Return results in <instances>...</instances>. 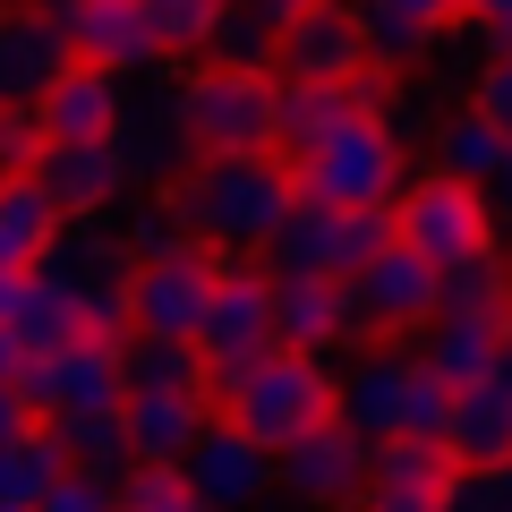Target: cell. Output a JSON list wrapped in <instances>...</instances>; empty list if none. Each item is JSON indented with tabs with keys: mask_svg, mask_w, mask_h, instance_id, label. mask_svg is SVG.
Segmentation results:
<instances>
[{
	"mask_svg": "<svg viewBox=\"0 0 512 512\" xmlns=\"http://www.w3.org/2000/svg\"><path fill=\"white\" fill-rule=\"evenodd\" d=\"M26 291H35V274H0V325L18 333V316H26Z\"/></svg>",
	"mask_w": 512,
	"mask_h": 512,
	"instance_id": "obj_42",
	"label": "cell"
},
{
	"mask_svg": "<svg viewBox=\"0 0 512 512\" xmlns=\"http://www.w3.org/2000/svg\"><path fill=\"white\" fill-rule=\"evenodd\" d=\"M470 103H478V111H487V120L512 137V52H487V60H478V77H470Z\"/></svg>",
	"mask_w": 512,
	"mask_h": 512,
	"instance_id": "obj_36",
	"label": "cell"
},
{
	"mask_svg": "<svg viewBox=\"0 0 512 512\" xmlns=\"http://www.w3.org/2000/svg\"><path fill=\"white\" fill-rule=\"evenodd\" d=\"M384 248H393V214H342V205L299 197V205H291V222L274 231V248H265V265H274V274L350 282L367 256H384Z\"/></svg>",
	"mask_w": 512,
	"mask_h": 512,
	"instance_id": "obj_10",
	"label": "cell"
},
{
	"mask_svg": "<svg viewBox=\"0 0 512 512\" xmlns=\"http://www.w3.org/2000/svg\"><path fill=\"white\" fill-rule=\"evenodd\" d=\"M393 239L402 248H419L436 274H453V265H478V256H495V214H487V188L470 180H444V171H419V180L402 188V205H393Z\"/></svg>",
	"mask_w": 512,
	"mask_h": 512,
	"instance_id": "obj_7",
	"label": "cell"
},
{
	"mask_svg": "<svg viewBox=\"0 0 512 512\" xmlns=\"http://www.w3.org/2000/svg\"><path fill=\"white\" fill-rule=\"evenodd\" d=\"M69 333H86L77 299L60 291L52 274H35V291H26V316H18V342H26V350H52V342H69Z\"/></svg>",
	"mask_w": 512,
	"mask_h": 512,
	"instance_id": "obj_33",
	"label": "cell"
},
{
	"mask_svg": "<svg viewBox=\"0 0 512 512\" xmlns=\"http://www.w3.org/2000/svg\"><path fill=\"white\" fill-rule=\"evenodd\" d=\"M180 128L197 154H274L282 146V86L274 69H222L197 60L180 86Z\"/></svg>",
	"mask_w": 512,
	"mask_h": 512,
	"instance_id": "obj_5",
	"label": "cell"
},
{
	"mask_svg": "<svg viewBox=\"0 0 512 512\" xmlns=\"http://www.w3.org/2000/svg\"><path fill=\"white\" fill-rule=\"evenodd\" d=\"M444 453H453L470 478L512 470V376H504V367H495V376H478V384H453V427H444Z\"/></svg>",
	"mask_w": 512,
	"mask_h": 512,
	"instance_id": "obj_22",
	"label": "cell"
},
{
	"mask_svg": "<svg viewBox=\"0 0 512 512\" xmlns=\"http://www.w3.org/2000/svg\"><path fill=\"white\" fill-rule=\"evenodd\" d=\"M69 239V214L35 171H0V274H35L43 256Z\"/></svg>",
	"mask_w": 512,
	"mask_h": 512,
	"instance_id": "obj_24",
	"label": "cell"
},
{
	"mask_svg": "<svg viewBox=\"0 0 512 512\" xmlns=\"http://www.w3.org/2000/svg\"><path fill=\"white\" fill-rule=\"evenodd\" d=\"M180 478H188V495H197L205 512H248V504H265V495L282 487L274 453H265L248 427H231V419H214L197 436V453L180 461Z\"/></svg>",
	"mask_w": 512,
	"mask_h": 512,
	"instance_id": "obj_14",
	"label": "cell"
},
{
	"mask_svg": "<svg viewBox=\"0 0 512 512\" xmlns=\"http://www.w3.org/2000/svg\"><path fill=\"white\" fill-rule=\"evenodd\" d=\"M26 359H35V350H26V342H18V333L0 325V384H18V376H26Z\"/></svg>",
	"mask_w": 512,
	"mask_h": 512,
	"instance_id": "obj_44",
	"label": "cell"
},
{
	"mask_svg": "<svg viewBox=\"0 0 512 512\" xmlns=\"http://www.w3.org/2000/svg\"><path fill=\"white\" fill-rule=\"evenodd\" d=\"M487 214H495V231L512 239V154H504V171L487 180Z\"/></svg>",
	"mask_w": 512,
	"mask_h": 512,
	"instance_id": "obj_41",
	"label": "cell"
},
{
	"mask_svg": "<svg viewBox=\"0 0 512 512\" xmlns=\"http://www.w3.org/2000/svg\"><path fill=\"white\" fill-rule=\"evenodd\" d=\"M128 128V77L94 69V60H69L60 86L35 103V137L43 146H94V137H120Z\"/></svg>",
	"mask_w": 512,
	"mask_h": 512,
	"instance_id": "obj_16",
	"label": "cell"
},
{
	"mask_svg": "<svg viewBox=\"0 0 512 512\" xmlns=\"http://www.w3.org/2000/svg\"><path fill=\"white\" fill-rule=\"evenodd\" d=\"M453 512H512V478H504V470H487V478H461Z\"/></svg>",
	"mask_w": 512,
	"mask_h": 512,
	"instance_id": "obj_39",
	"label": "cell"
},
{
	"mask_svg": "<svg viewBox=\"0 0 512 512\" xmlns=\"http://www.w3.org/2000/svg\"><path fill=\"white\" fill-rule=\"evenodd\" d=\"M120 487H128V478H103V470H77V461H69L35 512H120Z\"/></svg>",
	"mask_w": 512,
	"mask_h": 512,
	"instance_id": "obj_34",
	"label": "cell"
},
{
	"mask_svg": "<svg viewBox=\"0 0 512 512\" xmlns=\"http://www.w3.org/2000/svg\"><path fill=\"white\" fill-rule=\"evenodd\" d=\"M214 282H222V248H205V239H171L163 256H137V274H128V333L197 342L205 308H214Z\"/></svg>",
	"mask_w": 512,
	"mask_h": 512,
	"instance_id": "obj_11",
	"label": "cell"
},
{
	"mask_svg": "<svg viewBox=\"0 0 512 512\" xmlns=\"http://www.w3.org/2000/svg\"><path fill=\"white\" fill-rule=\"evenodd\" d=\"M274 470H282V495H291V504L350 512L367 495V478H376V444L350 419H333V427H316V436H299L291 453H274Z\"/></svg>",
	"mask_w": 512,
	"mask_h": 512,
	"instance_id": "obj_12",
	"label": "cell"
},
{
	"mask_svg": "<svg viewBox=\"0 0 512 512\" xmlns=\"http://www.w3.org/2000/svg\"><path fill=\"white\" fill-rule=\"evenodd\" d=\"M35 171L43 188H52V205L69 222H94L111 197L128 188V154H120V137H94V146H35Z\"/></svg>",
	"mask_w": 512,
	"mask_h": 512,
	"instance_id": "obj_21",
	"label": "cell"
},
{
	"mask_svg": "<svg viewBox=\"0 0 512 512\" xmlns=\"http://www.w3.org/2000/svg\"><path fill=\"white\" fill-rule=\"evenodd\" d=\"M120 512H205V504L188 495V478H180V470H128Z\"/></svg>",
	"mask_w": 512,
	"mask_h": 512,
	"instance_id": "obj_35",
	"label": "cell"
},
{
	"mask_svg": "<svg viewBox=\"0 0 512 512\" xmlns=\"http://www.w3.org/2000/svg\"><path fill=\"white\" fill-rule=\"evenodd\" d=\"M77 60L69 26L43 9V0H9L0 9V103L9 111H35L43 94L60 86V69Z\"/></svg>",
	"mask_w": 512,
	"mask_h": 512,
	"instance_id": "obj_15",
	"label": "cell"
},
{
	"mask_svg": "<svg viewBox=\"0 0 512 512\" xmlns=\"http://www.w3.org/2000/svg\"><path fill=\"white\" fill-rule=\"evenodd\" d=\"M146 18H154V35H163V60H205L222 9H205V0H146Z\"/></svg>",
	"mask_w": 512,
	"mask_h": 512,
	"instance_id": "obj_32",
	"label": "cell"
},
{
	"mask_svg": "<svg viewBox=\"0 0 512 512\" xmlns=\"http://www.w3.org/2000/svg\"><path fill=\"white\" fill-rule=\"evenodd\" d=\"M197 350L214 367V384H231L239 367H256L265 350H282L274 325V265L265 256H222V282H214V308L197 325Z\"/></svg>",
	"mask_w": 512,
	"mask_h": 512,
	"instance_id": "obj_8",
	"label": "cell"
},
{
	"mask_svg": "<svg viewBox=\"0 0 512 512\" xmlns=\"http://www.w3.org/2000/svg\"><path fill=\"white\" fill-rule=\"evenodd\" d=\"M461 478L470 470H461L444 444L402 436V444H376V478H367V495L350 512H453Z\"/></svg>",
	"mask_w": 512,
	"mask_h": 512,
	"instance_id": "obj_19",
	"label": "cell"
},
{
	"mask_svg": "<svg viewBox=\"0 0 512 512\" xmlns=\"http://www.w3.org/2000/svg\"><path fill=\"white\" fill-rule=\"evenodd\" d=\"M342 419L359 427L367 444H444V427H453V384L427 367V350H376V359H359L342 376Z\"/></svg>",
	"mask_w": 512,
	"mask_h": 512,
	"instance_id": "obj_4",
	"label": "cell"
},
{
	"mask_svg": "<svg viewBox=\"0 0 512 512\" xmlns=\"http://www.w3.org/2000/svg\"><path fill=\"white\" fill-rule=\"evenodd\" d=\"M402 9L419 26H436V35H453V26H461V0H402Z\"/></svg>",
	"mask_w": 512,
	"mask_h": 512,
	"instance_id": "obj_43",
	"label": "cell"
},
{
	"mask_svg": "<svg viewBox=\"0 0 512 512\" xmlns=\"http://www.w3.org/2000/svg\"><path fill=\"white\" fill-rule=\"evenodd\" d=\"M214 419H222L214 384H146V393H128V402H120L128 461H137V470H180Z\"/></svg>",
	"mask_w": 512,
	"mask_h": 512,
	"instance_id": "obj_13",
	"label": "cell"
},
{
	"mask_svg": "<svg viewBox=\"0 0 512 512\" xmlns=\"http://www.w3.org/2000/svg\"><path fill=\"white\" fill-rule=\"evenodd\" d=\"M0 9H9V0H0Z\"/></svg>",
	"mask_w": 512,
	"mask_h": 512,
	"instance_id": "obj_48",
	"label": "cell"
},
{
	"mask_svg": "<svg viewBox=\"0 0 512 512\" xmlns=\"http://www.w3.org/2000/svg\"><path fill=\"white\" fill-rule=\"evenodd\" d=\"M52 436H60V453H69L77 470H103V478H128V470H137V461H128V427H120V410H86V419H60Z\"/></svg>",
	"mask_w": 512,
	"mask_h": 512,
	"instance_id": "obj_31",
	"label": "cell"
},
{
	"mask_svg": "<svg viewBox=\"0 0 512 512\" xmlns=\"http://www.w3.org/2000/svg\"><path fill=\"white\" fill-rule=\"evenodd\" d=\"M436 316H444V274L419 248H402V239L350 274V333H359V342H410V333H427Z\"/></svg>",
	"mask_w": 512,
	"mask_h": 512,
	"instance_id": "obj_9",
	"label": "cell"
},
{
	"mask_svg": "<svg viewBox=\"0 0 512 512\" xmlns=\"http://www.w3.org/2000/svg\"><path fill=\"white\" fill-rule=\"evenodd\" d=\"M205 9H231V0H205Z\"/></svg>",
	"mask_w": 512,
	"mask_h": 512,
	"instance_id": "obj_47",
	"label": "cell"
},
{
	"mask_svg": "<svg viewBox=\"0 0 512 512\" xmlns=\"http://www.w3.org/2000/svg\"><path fill=\"white\" fill-rule=\"evenodd\" d=\"M461 26H478L487 52H512V0H461Z\"/></svg>",
	"mask_w": 512,
	"mask_h": 512,
	"instance_id": "obj_38",
	"label": "cell"
},
{
	"mask_svg": "<svg viewBox=\"0 0 512 512\" xmlns=\"http://www.w3.org/2000/svg\"><path fill=\"white\" fill-rule=\"evenodd\" d=\"M291 205H299V180H291L282 154H197V163L171 180L163 214L180 222L188 239L222 248V256H265L274 231L291 222Z\"/></svg>",
	"mask_w": 512,
	"mask_h": 512,
	"instance_id": "obj_1",
	"label": "cell"
},
{
	"mask_svg": "<svg viewBox=\"0 0 512 512\" xmlns=\"http://www.w3.org/2000/svg\"><path fill=\"white\" fill-rule=\"evenodd\" d=\"M376 60H367V35H359V9L350 0H325V9H308V18L282 26L274 43V77H367Z\"/></svg>",
	"mask_w": 512,
	"mask_h": 512,
	"instance_id": "obj_20",
	"label": "cell"
},
{
	"mask_svg": "<svg viewBox=\"0 0 512 512\" xmlns=\"http://www.w3.org/2000/svg\"><path fill=\"white\" fill-rule=\"evenodd\" d=\"M35 274H52L60 291L77 299L86 333H128V274H137V256H128L120 239H60Z\"/></svg>",
	"mask_w": 512,
	"mask_h": 512,
	"instance_id": "obj_17",
	"label": "cell"
},
{
	"mask_svg": "<svg viewBox=\"0 0 512 512\" xmlns=\"http://www.w3.org/2000/svg\"><path fill=\"white\" fill-rule=\"evenodd\" d=\"M60 470H69L60 436H52V427H26L18 444H0V504H43Z\"/></svg>",
	"mask_w": 512,
	"mask_h": 512,
	"instance_id": "obj_29",
	"label": "cell"
},
{
	"mask_svg": "<svg viewBox=\"0 0 512 512\" xmlns=\"http://www.w3.org/2000/svg\"><path fill=\"white\" fill-rule=\"evenodd\" d=\"M256 9H265L274 26H291V18H308V9H325V0H256Z\"/></svg>",
	"mask_w": 512,
	"mask_h": 512,
	"instance_id": "obj_45",
	"label": "cell"
},
{
	"mask_svg": "<svg viewBox=\"0 0 512 512\" xmlns=\"http://www.w3.org/2000/svg\"><path fill=\"white\" fill-rule=\"evenodd\" d=\"M504 325H512V308H444L436 325H427V367H436L444 384L495 376V359H504Z\"/></svg>",
	"mask_w": 512,
	"mask_h": 512,
	"instance_id": "obj_25",
	"label": "cell"
},
{
	"mask_svg": "<svg viewBox=\"0 0 512 512\" xmlns=\"http://www.w3.org/2000/svg\"><path fill=\"white\" fill-rule=\"evenodd\" d=\"M35 146H43V137H35V111H9V103H0V171H26V163H35Z\"/></svg>",
	"mask_w": 512,
	"mask_h": 512,
	"instance_id": "obj_37",
	"label": "cell"
},
{
	"mask_svg": "<svg viewBox=\"0 0 512 512\" xmlns=\"http://www.w3.org/2000/svg\"><path fill=\"white\" fill-rule=\"evenodd\" d=\"M282 86V146L274 154H299V146H316V137H333L342 120H359V111H384V86H376V69L367 77H274Z\"/></svg>",
	"mask_w": 512,
	"mask_h": 512,
	"instance_id": "obj_23",
	"label": "cell"
},
{
	"mask_svg": "<svg viewBox=\"0 0 512 512\" xmlns=\"http://www.w3.org/2000/svg\"><path fill=\"white\" fill-rule=\"evenodd\" d=\"M0 512H35V504H0Z\"/></svg>",
	"mask_w": 512,
	"mask_h": 512,
	"instance_id": "obj_46",
	"label": "cell"
},
{
	"mask_svg": "<svg viewBox=\"0 0 512 512\" xmlns=\"http://www.w3.org/2000/svg\"><path fill=\"white\" fill-rule=\"evenodd\" d=\"M214 402L231 427H248L265 453H291L299 436L342 419V376L325 367V350H265L256 367H239L231 384H214Z\"/></svg>",
	"mask_w": 512,
	"mask_h": 512,
	"instance_id": "obj_2",
	"label": "cell"
},
{
	"mask_svg": "<svg viewBox=\"0 0 512 512\" xmlns=\"http://www.w3.org/2000/svg\"><path fill=\"white\" fill-rule=\"evenodd\" d=\"M274 325L291 350H333L359 342L350 333V282H316V274H274Z\"/></svg>",
	"mask_w": 512,
	"mask_h": 512,
	"instance_id": "obj_26",
	"label": "cell"
},
{
	"mask_svg": "<svg viewBox=\"0 0 512 512\" xmlns=\"http://www.w3.org/2000/svg\"><path fill=\"white\" fill-rule=\"evenodd\" d=\"M43 9L69 26L77 60H94V69L137 77V69H154V60H163V35H154L146 0H43Z\"/></svg>",
	"mask_w": 512,
	"mask_h": 512,
	"instance_id": "obj_18",
	"label": "cell"
},
{
	"mask_svg": "<svg viewBox=\"0 0 512 512\" xmlns=\"http://www.w3.org/2000/svg\"><path fill=\"white\" fill-rule=\"evenodd\" d=\"M504 154H512V137H504V128H495L478 103L444 111V120L427 128V171H444V180H470V188H487L495 171H504Z\"/></svg>",
	"mask_w": 512,
	"mask_h": 512,
	"instance_id": "obj_27",
	"label": "cell"
},
{
	"mask_svg": "<svg viewBox=\"0 0 512 512\" xmlns=\"http://www.w3.org/2000/svg\"><path fill=\"white\" fill-rule=\"evenodd\" d=\"M18 393L43 427L86 419V410H120L128 402V333H69V342L35 350Z\"/></svg>",
	"mask_w": 512,
	"mask_h": 512,
	"instance_id": "obj_6",
	"label": "cell"
},
{
	"mask_svg": "<svg viewBox=\"0 0 512 512\" xmlns=\"http://www.w3.org/2000/svg\"><path fill=\"white\" fill-rule=\"evenodd\" d=\"M350 9H359V35H367V60H376L384 77H393V69H419V60L436 52V43H444L436 26H419V18H410L402 0H350Z\"/></svg>",
	"mask_w": 512,
	"mask_h": 512,
	"instance_id": "obj_28",
	"label": "cell"
},
{
	"mask_svg": "<svg viewBox=\"0 0 512 512\" xmlns=\"http://www.w3.org/2000/svg\"><path fill=\"white\" fill-rule=\"evenodd\" d=\"M26 427H43V419L26 410V393H18V384H0V444H18Z\"/></svg>",
	"mask_w": 512,
	"mask_h": 512,
	"instance_id": "obj_40",
	"label": "cell"
},
{
	"mask_svg": "<svg viewBox=\"0 0 512 512\" xmlns=\"http://www.w3.org/2000/svg\"><path fill=\"white\" fill-rule=\"evenodd\" d=\"M282 163H291L299 197L342 205V214H393L402 188H410V146L393 128V111H359V120H342L333 137L282 154Z\"/></svg>",
	"mask_w": 512,
	"mask_h": 512,
	"instance_id": "obj_3",
	"label": "cell"
},
{
	"mask_svg": "<svg viewBox=\"0 0 512 512\" xmlns=\"http://www.w3.org/2000/svg\"><path fill=\"white\" fill-rule=\"evenodd\" d=\"M146 384H214V367L180 333H128V393H146Z\"/></svg>",
	"mask_w": 512,
	"mask_h": 512,
	"instance_id": "obj_30",
	"label": "cell"
}]
</instances>
